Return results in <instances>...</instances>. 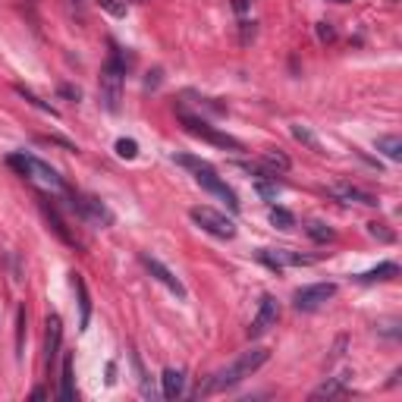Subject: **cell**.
<instances>
[{"instance_id":"6da1fadb","label":"cell","mask_w":402,"mask_h":402,"mask_svg":"<svg viewBox=\"0 0 402 402\" xmlns=\"http://www.w3.org/2000/svg\"><path fill=\"white\" fill-rule=\"evenodd\" d=\"M268 358H270V352L264 349V346H255V349L242 352V355L233 358L226 368H220L217 374H211V380L204 383V390H201V393H224V390L239 387V383H242L246 377H252V374L258 371Z\"/></svg>"},{"instance_id":"7a4b0ae2","label":"cell","mask_w":402,"mask_h":402,"mask_svg":"<svg viewBox=\"0 0 402 402\" xmlns=\"http://www.w3.org/2000/svg\"><path fill=\"white\" fill-rule=\"evenodd\" d=\"M179 167H186V170H192L195 173V182H198L204 192H211L214 198H220V201H226V208L230 211H239V198H236V192H233L230 186H226L224 179L217 176V170L208 164V161H201V157H192V154H176L173 157Z\"/></svg>"},{"instance_id":"3957f363","label":"cell","mask_w":402,"mask_h":402,"mask_svg":"<svg viewBox=\"0 0 402 402\" xmlns=\"http://www.w3.org/2000/svg\"><path fill=\"white\" fill-rule=\"evenodd\" d=\"M126 67H129V60L123 57V51H119V47H113L110 57H107V63L101 67V82H97V88H101V104H104L107 113H119Z\"/></svg>"},{"instance_id":"277c9868","label":"cell","mask_w":402,"mask_h":402,"mask_svg":"<svg viewBox=\"0 0 402 402\" xmlns=\"http://www.w3.org/2000/svg\"><path fill=\"white\" fill-rule=\"evenodd\" d=\"M7 164L16 167V170L23 173V176H29L32 182H38V186L51 189V192H67V182L60 179V173L54 170L51 164H45V161H38V157L32 154H10Z\"/></svg>"},{"instance_id":"5b68a950","label":"cell","mask_w":402,"mask_h":402,"mask_svg":"<svg viewBox=\"0 0 402 402\" xmlns=\"http://www.w3.org/2000/svg\"><path fill=\"white\" fill-rule=\"evenodd\" d=\"M179 123L186 126V132H189V135H195V139H204V142L217 145V148H226V151H246L239 139H233V135L220 132L217 126H211L208 119H201V117H192V113H186L182 107H179Z\"/></svg>"},{"instance_id":"8992f818","label":"cell","mask_w":402,"mask_h":402,"mask_svg":"<svg viewBox=\"0 0 402 402\" xmlns=\"http://www.w3.org/2000/svg\"><path fill=\"white\" fill-rule=\"evenodd\" d=\"M189 217H192V220L204 233H211V236H217V239H233V236H236V224H233L226 214L208 208V204H198V208H192V211H189Z\"/></svg>"},{"instance_id":"52a82bcc","label":"cell","mask_w":402,"mask_h":402,"mask_svg":"<svg viewBox=\"0 0 402 402\" xmlns=\"http://www.w3.org/2000/svg\"><path fill=\"white\" fill-rule=\"evenodd\" d=\"M73 195V211H79V217L82 220H88V224H95V226H110L113 224V211L107 208L104 201H97L95 195H75V192H69Z\"/></svg>"},{"instance_id":"ba28073f","label":"cell","mask_w":402,"mask_h":402,"mask_svg":"<svg viewBox=\"0 0 402 402\" xmlns=\"http://www.w3.org/2000/svg\"><path fill=\"white\" fill-rule=\"evenodd\" d=\"M336 296V283H311V286H302L292 298L296 311H318Z\"/></svg>"},{"instance_id":"9c48e42d","label":"cell","mask_w":402,"mask_h":402,"mask_svg":"<svg viewBox=\"0 0 402 402\" xmlns=\"http://www.w3.org/2000/svg\"><path fill=\"white\" fill-rule=\"evenodd\" d=\"M258 261L268 264L270 270H283V268H302V264H314V255H302V252H292V248H261Z\"/></svg>"},{"instance_id":"30bf717a","label":"cell","mask_w":402,"mask_h":402,"mask_svg":"<svg viewBox=\"0 0 402 402\" xmlns=\"http://www.w3.org/2000/svg\"><path fill=\"white\" fill-rule=\"evenodd\" d=\"M142 264H145V268H148V274H151V276H154L157 283H164V286H167V289H170V292H173V296H176V298H179V302H182V298H186V296H189V292H186V286H182V280H179V276H176V274H173V270H170V268H167L164 261H157V258H154V255L142 252Z\"/></svg>"},{"instance_id":"8fae6325","label":"cell","mask_w":402,"mask_h":402,"mask_svg":"<svg viewBox=\"0 0 402 402\" xmlns=\"http://www.w3.org/2000/svg\"><path fill=\"white\" fill-rule=\"evenodd\" d=\"M276 320H280V305H276L274 296H264L258 305V314L252 318V327H248V340H258L264 336L270 327H276Z\"/></svg>"},{"instance_id":"7c38bea8","label":"cell","mask_w":402,"mask_h":402,"mask_svg":"<svg viewBox=\"0 0 402 402\" xmlns=\"http://www.w3.org/2000/svg\"><path fill=\"white\" fill-rule=\"evenodd\" d=\"M330 195H333L336 201H343V204H365V208H374V204H377V198H374L371 192H362V189L349 186V182L330 186Z\"/></svg>"},{"instance_id":"4fadbf2b","label":"cell","mask_w":402,"mask_h":402,"mask_svg":"<svg viewBox=\"0 0 402 402\" xmlns=\"http://www.w3.org/2000/svg\"><path fill=\"white\" fill-rule=\"evenodd\" d=\"M60 343H63V324H60L57 314L47 318V336H45V355H47V368L57 362L60 355Z\"/></svg>"},{"instance_id":"5bb4252c","label":"cell","mask_w":402,"mask_h":402,"mask_svg":"<svg viewBox=\"0 0 402 402\" xmlns=\"http://www.w3.org/2000/svg\"><path fill=\"white\" fill-rule=\"evenodd\" d=\"M349 380H352L349 371L336 374V377H327V380H324V383H320V387L311 393V399H333V396H343L346 390H349Z\"/></svg>"},{"instance_id":"9a60e30c","label":"cell","mask_w":402,"mask_h":402,"mask_svg":"<svg viewBox=\"0 0 402 402\" xmlns=\"http://www.w3.org/2000/svg\"><path fill=\"white\" fill-rule=\"evenodd\" d=\"M73 286H75V296H79V330H85L91 320V296H88V286H85L82 274H73Z\"/></svg>"},{"instance_id":"2e32d148","label":"cell","mask_w":402,"mask_h":402,"mask_svg":"<svg viewBox=\"0 0 402 402\" xmlns=\"http://www.w3.org/2000/svg\"><path fill=\"white\" fill-rule=\"evenodd\" d=\"M393 276H399V264H396V261H383V264H377V268L358 274L355 280L358 283H380V280H393Z\"/></svg>"},{"instance_id":"e0dca14e","label":"cell","mask_w":402,"mask_h":402,"mask_svg":"<svg viewBox=\"0 0 402 402\" xmlns=\"http://www.w3.org/2000/svg\"><path fill=\"white\" fill-rule=\"evenodd\" d=\"M161 387H164V399H179V396H182V387H186V377H182V371H176V368H164Z\"/></svg>"},{"instance_id":"ac0fdd59","label":"cell","mask_w":402,"mask_h":402,"mask_svg":"<svg viewBox=\"0 0 402 402\" xmlns=\"http://www.w3.org/2000/svg\"><path fill=\"white\" fill-rule=\"evenodd\" d=\"M41 211H45V217L47 220H51V226H54V233H57L60 239H63V242H69V246H75V239L69 236V230H67V224H63V217L57 214V208H54L51 201L47 198H41Z\"/></svg>"},{"instance_id":"d6986e66","label":"cell","mask_w":402,"mask_h":402,"mask_svg":"<svg viewBox=\"0 0 402 402\" xmlns=\"http://www.w3.org/2000/svg\"><path fill=\"white\" fill-rule=\"evenodd\" d=\"M60 399L73 402L75 399V377H73V362H63V374H60Z\"/></svg>"},{"instance_id":"ffe728a7","label":"cell","mask_w":402,"mask_h":402,"mask_svg":"<svg viewBox=\"0 0 402 402\" xmlns=\"http://www.w3.org/2000/svg\"><path fill=\"white\" fill-rule=\"evenodd\" d=\"M377 151L390 161H402V139L399 135H380L377 139Z\"/></svg>"},{"instance_id":"44dd1931","label":"cell","mask_w":402,"mask_h":402,"mask_svg":"<svg viewBox=\"0 0 402 402\" xmlns=\"http://www.w3.org/2000/svg\"><path fill=\"white\" fill-rule=\"evenodd\" d=\"M25 327H29V318H25V308H16V355L23 358L25 352Z\"/></svg>"},{"instance_id":"7402d4cb","label":"cell","mask_w":402,"mask_h":402,"mask_svg":"<svg viewBox=\"0 0 402 402\" xmlns=\"http://www.w3.org/2000/svg\"><path fill=\"white\" fill-rule=\"evenodd\" d=\"M270 224H274L276 230H292V226H296V217L286 208H270Z\"/></svg>"},{"instance_id":"603a6c76","label":"cell","mask_w":402,"mask_h":402,"mask_svg":"<svg viewBox=\"0 0 402 402\" xmlns=\"http://www.w3.org/2000/svg\"><path fill=\"white\" fill-rule=\"evenodd\" d=\"M16 95H19V97H25V101H29L32 107H38V110H41V113H47V117H57V110H54L51 104H45L41 97H35V95H32V91L25 88V85H16Z\"/></svg>"},{"instance_id":"cb8c5ba5","label":"cell","mask_w":402,"mask_h":402,"mask_svg":"<svg viewBox=\"0 0 402 402\" xmlns=\"http://www.w3.org/2000/svg\"><path fill=\"white\" fill-rule=\"evenodd\" d=\"M305 233H308V236H311V239H314V242H330V239H333V236H336V233H333V230H330V226H327V224H320V220H311V224H308V226H305Z\"/></svg>"},{"instance_id":"d4e9b609","label":"cell","mask_w":402,"mask_h":402,"mask_svg":"<svg viewBox=\"0 0 402 402\" xmlns=\"http://www.w3.org/2000/svg\"><path fill=\"white\" fill-rule=\"evenodd\" d=\"M289 132H292V139H296V142L308 145V148H311V151H320V142H318V139H314L311 132H308L305 126H298V123H292V129H289Z\"/></svg>"},{"instance_id":"484cf974","label":"cell","mask_w":402,"mask_h":402,"mask_svg":"<svg viewBox=\"0 0 402 402\" xmlns=\"http://www.w3.org/2000/svg\"><path fill=\"white\" fill-rule=\"evenodd\" d=\"M255 189H258L261 198H268V201H274V198H276V192H280L276 179H270V176H261L258 182H255Z\"/></svg>"},{"instance_id":"4316f807","label":"cell","mask_w":402,"mask_h":402,"mask_svg":"<svg viewBox=\"0 0 402 402\" xmlns=\"http://www.w3.org/2000/svg\"><path fill=\"white\" fill-rule=\"evenodd\" d=\"M117 154L126 157V161H132V157L139 154V145H135L132 139H119V142H117Z\"/></svg>"},{"instance_id":"83f0119b","label":"cell","mask_w":402,"mask_h":402,"mask_svg":"<svg viewBox=\"0 0 402 402\" xmlns=\"http://www.w3.org/2000/svg\"><path fill=\"white\" fill-rule=\"evenodd\" d=\"M368 233H371L374 239H380V242H393L396 239V233H390L383 224H368Z\"/></svg>"},{"instance_id":"f1b7e54d","label":"cell","mask_w":402,"mask_h":402,"mask_svg":"<svg viewBox=\"0 0 402 402\" xmlns=\"http://www.w3.org/2000/svg\"><path fill=\"white\" fill-rule=\"evenodd\" d=\"M101 10H107V13L117 16V19L126 16V3H119V0H101Z\"/></svg>"},{"instance_id":"f546056e","label":"cell","mask_w":402,"mask_h":402,"mask_svg":"<svg viewBox=\"0 0 402 402\" xmlns=\"http://www.w3.org/2000/svg\"><path fill=\"white\" fill-rule=\"evenodd\" d=\"M318 38L324 41V45H327V41H333V38H336L333 25H330V23H318Z\"/></svg>"},{"instance_id":"4dcf8cb0","label":"cell","mask_w":402,"mask_h":402,"mask_svg":"<svg viewBox=\"0 0 402 402\" xmlns=\"http://www.w3.org/2000/svg\"><path fill=\"white\" fill-rule=\"evenodd\" d=\"M343 349H346V336H340V340H336V346H333V352L327 355V365H333L336 358H343Z\"/></svg>"},{"instance_id":"1f68e13d","label":"cell","mask_w":402,"mask_h":402,"mask_svg":"<svg viewBox=\"0 0 402 402\" xmlns=\"http://www.w3.org/2000/svg\"><path fill=\"white\" fill-rule=\"evenodd\" d=\"M239 25H242V29H239V32H242V45H248L258 29H255V23H239Z\"/></svg>"},{"instance_id":"d6a6232c","label":"cell","mask_w":402,"mask_h":402,"mask_svg":"<svg viewBox=\"0 0 402 402\" xmlns=\"http://www.w3.org/2000/svg\"><path fill=\"white\" fill-rule=\"evenodd\" d=\"M60 95L69 97V101H79V97H82V91L73 88V85H60Z\"/></svg>"},{"instance_id":"836d02e7","label":"cell","mask_w":402,"mask_h":402,"mask_svg":"<svg viewBox=\"0 0 402 402\" xmlns=\"http://www.w3.org/2000/svg\"><path fill=\"white\" fill-rule=\"evenodd\" d=\"M67 7H69V13H73V16H79V19H82V16H85L82 0H67Z\"/></svg>"},{"instance_id":"e575fe53","label":"cell","mask_w":402,"mask_h":402,"mask_svg":"<svg viewBox=\"0 0 402 402\" xmlns=\"http://www.w3.org/2000/svg\"><path fill=\"white\" fill-rule=\"evenodd\" d=\"M157 85H161V69L148 73V79H145V88H157Z\"/></svg>"},{"instance_id":"d590c367","label":"cell","mask_w":402,"mask_h":402,"mask_svg":"<svg viewBox=\"0 0 402 402\" xmlns=\"http://www.w3.org/2000/svg\"><path fill=\"white\" fill-rule=\"evenodd\" d=\"M396 327H399L396 320H387V324H383V327H377V330H380V333H387V336H399V330H396Z\"/></svg>"},{"instance_id":"8d00e7d4","label":"cell","mask_w":402,"mask_h":402,"mask_svg":"<svg viewBox=\"0 0 402 402\" xmlns=\"http://www.w3.org/2000/svg\"><path fill=\"white\" fill-rule=\"evenodd\" d=\"M233 7H236L239 13H246V7H248V3H246V0H233Z\"/></svg>"},{"instance_id":"74e56055","label":"cell","mask_w":402,"mask_h":402,"mask_svg":"<svg viewBox=\"0 0 402 402\" xmlns=\"http://www.w3.org/2000/svg\"><path fill=\"white\" fill-rule=\"evenodd\" d=\"M333 3H349V0H333Z\"/></svg>"},{"instance_id":"f35d334b","label":"cell","mask_w":402,"mask_h":402,"mask_svg":"<svg viewBox=\"0 0 402 402\" xmlns=\"http://www.w3.org/2000/svg\"><path fill=\"white\" fill-rule=\"evenodd\" d=\"M132 3H148V0H132Z\"/></svg>"}]
</instances>
